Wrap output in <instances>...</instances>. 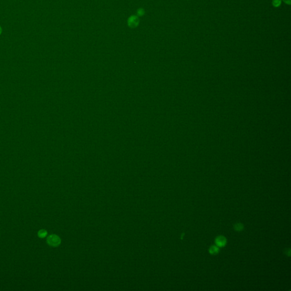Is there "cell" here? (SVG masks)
<instances>
[{
    "mask_svg": "<svg viewBox=\"0 0 291 291\" xmlns=\"http://www.w3.org/2000/svg\"><path fill=\"white\" fill-rule=\"evenodd\" d=\"M47 242L49 245L53 247H56L61 244V239L58 236L53 234L48 237Z\"/></svg>",
    "mask_w": 291,
    "mask_h": 291,
    "instance_id": "1",
    "label": "cell"
},
{
    "mask_svg": "<svg viewBox=\"0 0 291 291\" xmlns=\"http://www.w3.org/2000/svg\"><path fill=\"white\" fill-rule=\"evenodd\" d=\"M281 4H282V0H272V5L275 7H280Z\"/></svg>",
    "mask_w": 291,
    "mask_h": 291,
    "instance_id": "7",
    "label": "cell"
},
{
    "mask_svg": "<svg viewBox=\"0 0 291 291\" xmlns=\"http://www.w3.org/2000/svg\"><path fill=\"white\" fill-rule=\"evenodd\" d=\"M38 236L40 238H44L45 237H46L47 234V232L46 230H44V229H42V230H39L38 231Z\"/></svg>",
    "mask_w": 291,
    "mask_h": 291,
    "instance_id": "6",
    "label": "cell"
},
{
    "mask_svg": "<svg viewBox=\"0 0 291 291\" xmlns=\"http://www.w3.org/2000/svg\"><path fill=\"white\" fill-rule=\"evenodd\" d=\"M215 242H216V244H217V246L220 247H224L227 243L226 238L223 237V236L217 237L216 240H215Z\"/></svg>",
    "mask_w": 291,
    "mask_h": 291,
    "instance_id": "3",
    "label": "cell"
},
{
    "mask_svg": "<svg viewBox=\"0 0 291 291\" xmlns=\"http://www.w3.org/2000/svg\"><path fill=\"white\" fill-rule=\"evenodd\" d=\"M2 33V28H1V27L0 26V34H1Z\"/></svg>",
    "mask_w": 291,
    "mask_h": 291,
    "instance_id": "10",
    "label": "cell"
},
{
    "mask_svg": "<svg viewBox=\"0 0 291 291\" xmlns=\"http://www.w3.org/2000/svg\"><path fill=\"white\" fill-rule=\"evenodd\" d=\"M128 26L131 28H136L139 23V20L136 15H132L130 17L128 20Z\"/></svg>",
    "mask_w": 291,
    "mask_h": 291,
    "instance_id": "2",
    "label": "cell"
},
{
    "mask_svg": "<svg viewBox=\"0 0 291 291\" xmlns=\"http://www.w3.org/2000/svg\"><path fill=\"white\" fill-rule=\"evenodd\" d=\"M144 13H145V12H144V9H139L137 11V14L139 16H142L144 14Z\"/></svg>",
    "mask_w": 291,
    "mask_h": 291,
    "instance_id": "8",
    "label": "cell"
},
{
    "mask_svg": "<svg viewBox=\"0 0 291 291\" xmlns=\"http://www.w3.org/2000/svg\"><path fill=\"white\" fill-rule=\"evenodd\" d=\"M234 229L236 230V231H242V230L244 229V225L242 223H236L234 225Z\"/></svg>",
    "mask_w": 291,
    "mask_h": 291,
    "instance_id": "5",
    "label": "cell"
},
{
    "mask_svg": "<svg viewBox=\"0 0 291 291\" xmlns=\"http://www.w3.org/2000/svg\"><path fill=\"white\" fill-rule=\"evenodd\" d=\"M285 3H286L288 5H290L291 4V0H283Z\"/></svg>",
    "mask_w": 291,
    "mask_h": 291,
    "instance_id": "9",
    "label": "cell"
},
{
    "mask_svg": "<svg viewBox=\"0 0 291 291\" xmlns=\"http://www.w3.org/2000/svg\"><path fill=\"white\" fill-rule=\"evenodd\" d=\"M209 251L210 252V254H212V255H216L218 254L220 251V249H219V247L218 246H212L209 248Z\"/></svg>",
    "mask_w": 291,
    "mask_h": 291,
    "instance_id": "4",
    "label": "cell"
}]
</instances>
